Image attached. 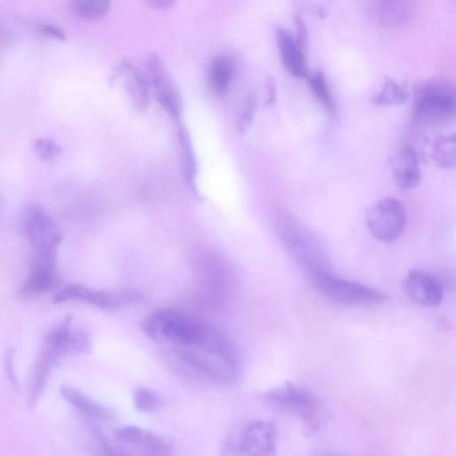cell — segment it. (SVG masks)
<instances>
[{"label":"cell","mask_w":456,"mask_h":456,"mask_svg":"<svg viewBox=\"0 0 456 456\" xmlns=\"http://www.w3.org/2000/svg\"><path fill=\"white\" fill-rule=\"evenodd\" d=\"M174 353L187 367L215 383L232 384L239 376L236 349L216 329L200 345L174 346Z\"/></svg>","instance_id":"obj_1"},{"label":"cell","mask_w":456,"mask_h":456,"mask_svg":"<svg viewBox=\"0 0 456 456\" xmlns=\"http://www.w3.org/2000/svg\"><path fill=\"white\" fill-rule=\"evenodd\" d=\"M141 327L152 340L168 342L174 346L200 345L214 329L195 316L172 307L154 310L142 320Z\"/></svg>","instance_id":"obj_2"},{"label":"cell","mask_w":456,"mask_h":456,"mask_svg":"<svg viewBox=\"0 0 456 456\" xmlns=\"http://www.w3.org/2000/svg\"><path fill=\"white\" fill-rule=\"evenodd\" d=\"M276 226L289 251L311 275L326 270L323 248L311 231L287 212L278 215Z\"/></svg>","instance_id":"obj_3"},{"label":"cell","mask_w":456,"mask_h":456,"mask_svg":"<svg viewBox=\"0 0 456 456\" xmlns=\"http://www.w3.org/2000/svg\"><path fill=\"white\" fill-rule=\"evenodd\" d=\"M455 111L453 87L441 80L420 84L414 96L413 112L416 119L425 125H434L451 118Z\"/></svg>","instance_id":"obj_4"},{"label":"cell","mask_w":456,"mask_h":456,"mask_svg":"<svg viewBox=\"0 0 456 456\" xmlns=\"http://www.w3.org/2000/svg\"><path fill=\"white\" fill-rule=\"evenodd\" d=\"M314 283L326 297L347 305L372 306L380 305L387 295L368 285L336 277L330 273L321 271L312 275Z\"/></svg>","instance_id":"obj_5"},{"label":"cell","mask_w":456,"mask_h":456,"mask_svg":"<svg viewBox=\"0 0 456 456\" xmlns=\"http://www.w3.org/2000/svg\"><path fill=\"white\" fill-rule=\"evenodd\" d=\"M277 431L267 421L253 420L227 438L224 448L230 454L273 455L276 449Z\"/></svg>","instance_id":"obj_6"},{"label":"cell","mask_w":456,"mask_h":456,"mask_svg":"<svg viewBox=\"0 0 456 456\" xmlns=\"http://www.w3.org/2000/svg\"><path fill=\"white\" fill-rule=\"evenodd\" d=\"M265 397L275 405L299 418L306 434H314L318 429V405L309 392L286 382L266 392Z\"/></svg>","instance_id":"obj_7"},{"label":"cell","mask_w":456,"mask_h":456,"mask_svg":"<svg viewBox=\"0 0 456 456\" xmlns=\"http://www.w3.org/2000/svg\"><path fill=\"white\" fill-rule=\"evenodd\" d=\"M406 212L402 202L395 198H384L367 211L366 224L370 233L378 240L390 242L403 233Z\"/></svg>","instance_id":"obj_8"},{"label":"cell","mask_w":456,"mask_h":456,"mask_svg":"<svg viewBox=\"0 0 456 456\" xmlns=\"http://www.w3.org/2000/svg\"><path fill=\"white\" fill-rule=\"evenodd\" d=\"M142 295L133 289L105 290L94 289L72 283L57 291L53 297L55 303L77 300L104 310H112L139 301Z\"/></svg>","instance_id":"obj_9"},{"label":"cell","mask_w":456,"mask_h":456,"mask_svg":"<svg viewBox=\"0 0 456 456\" xmlns=\"http://www.w3.org/2000/svg\"><path fill=\"white\" fill-rule=\"evenodd\" d=\"M145 76L157 102L173 118H179L183 112L181 94L161 59L155 53L146 57Z\"/></svg>","instance_id":"obj_10"},{"label":"cell","mask_w":456,"mask_h":456,"mask_svg":"<svg viewBox=\"0 0 456 456\" xmlns=\"http://www.w3.org/2000/svg\"><path fill=\"white\" fill-rule=\"evenodd\" d=\"M25 232L38 256L57 255L61 234L51 217L40 208H29L25 216Z\"/></svg>","instance_id":"obj_11"},{"label":"cell","mask_w":456,"mask_h":456,"mask_svg":"<svg viewBox=\"0 0 456 456\" xmlns=\"http://www.w3.org/2000/svg\"><path fill=\"white\" fill-rule=\"evenodd\" d=\"M57 256H36L28 279L18 291L20 298L30 299L57 288Z\"/></svg>","instance_id":"obj_12"},{"label":"cell","mask_w":456,"mask_h":456,"mask_svg":"<svg viewBox=\"0 0 456 456\" xmlns=\"http://www.w3.org/2000/svg\"><path fill=\"white\" fill-rule=\"evenodd\" d=\"M370 18L380 27L400 28L406 26L415 12L414 0H368Z\"/></svg>","instance_id":"obj_13"},{"label":"cell","mask_w":456,"mask_h":456,"mask_svg":"<svg viewBox=\"0 0 456 456\" xmlns=\"http://www.w3.org/2000/svg\"><path fill=\"white\" fill-rule=\"evenodd\" d=\"M403 288L412 301L425 306H436L444 297L442 282L435 275L421 270H411L404 279Z\"/></svg>","instance_id":"obj_14"},{"label":"cell","mask_w":456,"mask_h":456,"mask_svg":"<svg viewBox=\"0 0 456 456\" xmlns=\"http://www.w3.org/2000/svg\"><path fill=\"white\" fill-rule=\"evenodd\" d=\"M275 40L284 69L295 77H307L309 68L301 45L292 34L283 28H275Z\"/></svg>","instance_id":"obj_15"},{"label":"cell","mask_w":456,"mask_h":456,"mask_svg":"<svg viewBox=\"0 0 456 456\" xmlns=\"http://www.w3.org/2000/svg\"><path fill=\"white\" fill-rule=\"evenodd\" d=\"M115 77L122 81L135 109L145 111L151 103V86L145 74L123 60L117 68Z\"/></svg>","instance_id":"obj_16"},{"label":"cell","mask_w":456,"mask_h":456,"mask_svg":"<svg viewBox=\"0 0 456 456\" xmlns=\"http://www.w3.org/2000/svg\"><path fill=\"white\" fill-rule=\"evenodd\" d=\"M45 343L56 348L61 356L67 354L86 353L91 348L89 336L83 330L72 329L69 319H65L50 330Z\"/></svg>","instance_id":"obj_17"},{"label":"cell","mask_w":456,"mask_h":456,"mask_svg":"<svg viewBox=\"0 0 456 456\" xmlns=\"http://www.w3.org/2000/svg\"><path fill=\"white\" fill-rule=\"evenodd\" d=\"M116 438L155 455H170L173 446L160 436L136 426H125L115 432Z\"/></svg>","instance_id":"obj_18"},{"label":"cell","mask_w":456,"mask_h":456,"mask_svg":"<svg viewBox=\"0 0 456 456\" xmlns=\"http://www.w3.org/2000/svg\"><path fill=\"white\" fill-rule=\"evenodd\" d=\"M392 171L401 188L416 187L420 181V167L414 150L410 147L401 149L393 158Z\"/></svg>","instance_id":"obj_19"},{"label":"cell","mask_w":456,"mask_h":456,"mask_svg":"<svg viewBox=\"0 0 456 456\" xmlns=\"http://www.w3.org/2000/svg\"><path fill=\"white\" fill-rule=\"evenodd\" d=\"M60 357H61V354L56 348L49 344H44L32 371L29 395L30 405H33L42 395L50 373Z\"/></svg>","instance_id":"obj_20"},{"label":"cell","mask_w":456,"mask_h":456,"mask_svg":"<svg viewBox=\"0 0 456 456\" xmlns=\"http://www.w3.org/2000/svg\"><path fill=\"white\" fill-rule=\"evenodd\" d=\"M235 64L227 56H216L209 63L207 81L210 93L216 96L224 95L231 84Z\"/></svg>","instance_id":"obj_21"},{"label":"cell","mask_w":456,"mask_h":456,"mask_svg":"<svg viewBox=\"0 0 456 456\" xmlns=\"http://www.w3.org/2000/svg\"><path fill=\"white\" fill-rule=\"evenodd\" d=\"M61 394L77 411L88 417L101 420H111L113 419L111 411L106 407L71 386H61Z\"/></svg>","instance_id":"obj_22"},{"label":"cell","mask_w":456,"mask_h":456,"mask_svg":"<svg viewBox=\"0 0 456 456\" xmlns=\"http://www.w3.org/2000/svg\"><path fill=\"white\" fill-rule=\"evenodd\" d=\"M178 138L182 148L181 168L183 175L192 191H196L197 162L187 129L178 128Z\"/></svg>","instance_id":"obj_23"},{"label":"cell","mask_w":456,"mask_h":456,"mask_svg":"<svg viewBox=\"0 0 456 456\" xmlns=\"http://www.w3.org/2000/svg\"><path fill=\"white\" fill-rule=\"evenodd\" d=\"M69 7L77 16L94 20L108 13L110 0H69Z\"/></svg>","instance_id":"obj_24"},{"label":"cell","mask_w":456,"mask_h":456,"mask_svg":"<svg viewBox=\"0 0 456 456\" xmlns=\"http://www.w3.org/2000/svg\"><path fill=\"white\" fill-rule=\"evenodd\" d=\"M310 89L319 102L329 111H334L336 103L324 74L321 70L307 76Z\"/></svg>","instance_id":"obj_25"},{"label":"cell","mask_w":456,"mask_h":456,"mask_svg":"<svg viewBox=\"0 0 456 456\" xmlns=\"http://www.w3.org/2000/svg\"><path fill=\"white\" fill-rule=\"evenodd\" d=\"M436 162L442 167L452 168L455 165V137L454 134L442 136L436 140L433 147Z\"/></svg>","instance_id":"obj_26"},{"label":"cell","mask_w":456,"mask_h":456,"mask_svg":"<svg viewBox=\"0 0 456 456\" xmlns=\"http://www.w3.org/2000/svg\"><path fill=\"white\" fill-rule=\"evenodd\" d=\"M407 98L403 87L392 79H387L380 92L373 98V102L380 106H392L403 103Z\"/></svg>","instance_id":"obj_27"},{"label":"cell","mask_w":456,"mask_h":456,"mask_svg":"<svg viewBox=\"0 0 456 456\" xmlns=\"http://www.w3.org/2000/svg\"><path fill=\"white\" fill-rule=\"evenodd\" d=\"M133 401L136 410L142 412H152L159 409L160 400L151 388L137 387L133 391Z\"/></svg>","instance_id":"obj_28"},{"label":"cell","mask_w":456,"mask_h":456,"mask_svg":"<svg viewBox=\"0 0 456 456\" xmlns=\"http://www.w3.org/2000/svg\"><path fill=\"white\" fill-rule=\"evenodd\" d=\"M33 148L37 156L45 161L55 159L62 152L61 146L49 138H38Z\"/></svg>","instance_id":"obj_29"},{"label":"cell","mask_w":456,"mask_h":456,"mask_svg":"<svg viewBox=\"0 0 456 456\" xmlns=\"http://www.w3.org/2000/svg\"><path fill=\"white\" fill-rule=\"evenodd\" d=\"M256 109V101L254 95H248L244 102L238 119V129L243 133L250 126Z\"/></svg>","instance_id":"obj_30"},{"label":"cell","mask_w":456,"mask_h":456,"mask_svg":"<svg viewBox=\"0 0 456 456\" xmlns=\"http://www.w3.org/2000/svg\"><path fill=\"white\" fill-rule=\"evenodd\" d=\"M330 0H298L303 8L311 11L313 13L322 16L326 13Z\"/></svg>","instance_id":"obj_31"},{"label":"cell","mask_w":456,"mask_h":456,"mask_svg":"<svg viewBox=\"0 0 456 456\" xmlns=\"http://www.w3.org/2000/svg\"><path fill=\"white\" fill-rule=\"evenodd\" d=\"M39 32L46 37L55 40L65 41L66 35L58 27L52 24H41L38 28Z\"/></svg>","instance_id":"obj_32"},{"label":"cell","mask_w":456,"mask_h":456,"mask_svg":"<svg viewBox=\"0 0 456 456\" xmlns=\"http://www.w3.org/2000/svg\"><path fill=\"white\" fill-rule=\"evenodd\" d=\"M13 356H14V351L12 349H10L4 357V369L6 371V375L10 380V382L13 386H17V379L14 371L13 367Z\"/></svg>","instance_id":"obj_33"},{"label":"cell","mask_w":456,"mask_h":456,"mask_svg":"<svg viewBox=\"0 0 456 456\" xmlns=\"http://www.w3.org/2000/svg\"><path fill=\"white\" fill-rule=\"evenodd\" d=\"M147 6L159 11L171 8L177 0H141Z\"/></svg>","instance_id":"obj_34"},{"label":"cell","mask_w":456,"mask_h":456,"mask_svg":"<svg viewBox=\"0 0 456 456\" xmlns=\"http://www.w3.org/2000/svg\"><path fill=\"white\" fill-rule=\"evenodd\" d=\"M267 92H268V97L265 102L266 105H271L273 103L276 98V86L275 83L273 78H268L266 83Z\"/></svg>","instance_id":"obj_35"},{"label":"cell","mask_w":456,"mask_h":456,"mask_svg":"<svg viewBox=\"0 0 456 456\" xmlns=\"http://www.w3.org/2000/svg\"><path fill=\"white\" fill-rule=\"evenodd\" d=\"M6 37L7 36L4 28L0 24V42H4Z\"/></svg>","instance_id":"obj_36"}]
</instances>
